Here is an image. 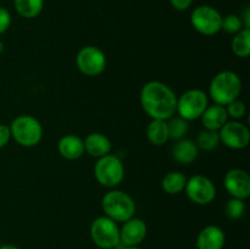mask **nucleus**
I'll list each match as a JSON object with an SVG mask.
<instances>
[{
  "mask_svg": "<svg viewBox=\"0 0 250 249\" xmlns=\"http://www.w3.org/2000/svg\"><path fill=\"white\" fill-rule=\"evenodd\" d=\"M220 142L225 146L233 150H241L248 146L250 142L249 128L242 122L227 121L219 131Z\"/></svg>",
  "mask_w": 250,
  "mask_h": 249,
  "instance_id": "nucleus-11",
  "label": "nucleus"
},
{
  "mask_svg": "<svg viewBox=\"0 0 250 249\" xmlns=\"http://www.w3.org/2000/svg\"><path fill=\"white\" fill-rule=\"evenodd\" d=\"M225 189L232 198L246 200L250 195V176L242 168H232L224 180Z\"/></svg>",
  "mask_w": 250,
  "mask_h": 249,
  "instance_id": "nucleus-12",
  "label": "nucleus"
},
{
  "mask_svg": "<svg viewBox=\"0 0 250 249\" xmlns=\"http://www.w3.org/2000/svg\"><path fill=\"white\" fill-rule=\"evenodd\" d=\"M76 65L84 76L95 77L104 72L106 67V56L98 46H83L76 56Z\"/></svg>",
  "mask_w": 250,
  "mask_h": 249,
  "instance_id": "nucleus-9",
  "label": "nucleus"
},
{
  "mask_svg": "<svg viewBox=\"0 0 250 249\" xmlns=\"http://www.w3.org/2000/svg\"><path fill=\"white\" fill-rule=\"evenodd\" d=\"M199 148L190 139H180L172 148V156L178 164L188 165L197 159Z\"/></svg>",
  "mask_w": 250,
  "mask_h": 249,
  "instance_id": "nucleus-18",
  "label": "nucleus"
},
{
  "mask_svg": "<svg viewBox=\"0 0 250 249\" xmlns=\"http://www.w3.org/2000/svg\"><path fill=\"white\" fill-rule=\"evenodd\" d=\"M90 238L100 249H114L120 244V228L117 222L107 216H98L89 228Z\"/></svg>",
  "mask_w": 250,
  "mask_h": 249,
  "instance_id": "nucleus-6",
  "label": "nucleus"
},
{
  "mask_svg": "<svg viewBox=\"0 0 250 249\" xmlns=\"http://www.w3.org/2000/svg\"><path fill=\"white\" fill-rule=\"evenodd\" d=\"M10 131L16 143L26 148L36 146L43 138V126L32 115H20L12 120Z\"/></svg>",
  "mask_w": 250,
  "mask_h": 249,
  "instance_id": "nucleus-4",
  "label": "nucleus"
},
{
  "mask_svg": "<svg viewBox=\"0 0 250 249\" xmlns=\"http://www.w3.org/2000/svg\"><path fill=\"white\" fill-rule=\"evenodd\" d=\"M58 150L66 160H77L84 154V143L76 134H66L59 141Z\"/></svg>",
  "mask_w": 250,
  "mask_h": 249,
  "instance_id": "nucleus-15",
  "label": "nucleus"
},
{
  "mask_svg": "<svg viewBox=\"0 0 250 249\" xmlns=\"http://www.w3.org/2000/svg\"><path fill=\"white\" fill-rule=\"evenodd\" d=\"M209 105V97L202 89H189L177 98L176 111L186 121L199 119Z\"/></svg>",
  "mask_w": 250,
  "mask_h": 249,
  "instance_id": "nucleus-7",
  "label": "nucleus"
},
{
  "mask_svg": "<svg viewBox=\"0 0 250 249\" xmlns=\"http://www.w3.org/2000/svg\"><path fill=\"white\" fill-rule=\"evenodd\" d=\"M14 6L20 16L34 19L43 11L44 0H14Z\"/></svg>",
  "mask_w": 250,
  "mask_h": 249,
  "instance_id": "nucleus-21",
  "label": "nucleus"
},
{
  "mask_svg": "<svg viewBox=\"0 0 250 249\" xmlns=\"http://www.w3.org/2000/svg\"><path fill=\"white\" fill-rule=\"evenodd\" d=\"M242 92L241 77L233 71H221L210 82L209 95L215 104L226 106L238 99Z\"/></svg>",
  "mask_w": 250,
  "mask_h": 249,
  "instance_id": "nucleus-2",
  "label": "nucleus"
},
{
  "mask_svg": "<svg viewBox=\"0 0 250 249\" xmlns=\"http://www.w3.org/2000/svg\"><path fill=\"white\" fill-rule=\"evenodd\" d=\"M146 232L148 227L146 222L133 216L125 221L120 228V243L127 247L139 246L146 237Z\"/></svg>",
  "mask_w": 250,
  "mask_h": 249,
  "instance_id": "nucleus-13",
  "label": "nucleus"
},
{
  "mask_svg": "<svg viewBox=\"0 0 250 249\" xmlns=\"http://www.w3.org/2000/svg\"><path fill=\"white\" fill-rule=\"evenodd\" d=\"M0 249H20L19 247L14 246V244H4V246H0Z\"/></svg>",
  "mask_w": 250,
  "mask_h": 249,
  "instance_id": "nucleus-31",
  "label": "nucleus"
},
{
  "mask_svg": "<svg viewBox=\"0 0 250 249\" xmlns=\"http://www.w3.org/2000/svg\"><path fill=\"white\" fill-rule=\"evenodd\" d=\"M225 107H226V111H227V115H229V117H232V119L237 120V121L243 119L244 115H246L247 112L246 104H244L242 100H238V99L231 102Z\"/></svg>",
  "mask_w": 250,
  "mask_h": 249,
  "instance_id": "nucleus-27",
  "label": "nucleus"
},
{
  "mask_svg": "<svg viewBox=\"0 0 250 249\" xmlns=\"http://www.w3.org/2000/svg\"><path fill=\"white\" fill-rule=\"evenodd\" d=\"M187 177L180 171H171L164 176L161 181V187L167 194H180L182 190H185Z\"/></svg>",
  "mask_w": 250,
  "mask_h": 249,
  "instance_id": "nucleus-20",
  "label": "nucleus"
},
{
  "mask_svg": "<svg viewBox=\"0 0 250 249\" xmlns=\"http://www.w3.org/2000/svg\"><path fill=\"white\" fill-rule=\"evenodd\" d=\"M200 117H202V124H204V128L211 129V131H220V128L229 121L226 107L219 104L208 105Z\"/></svg>",
  "mask_w": 250,
  "mask_h": 249,
  "instance_id": "nucleus-17",
  "label": "nucleus"
},
{
  "mask_svg": "<svg viewBox=\"0 0 250 249\" xmlns=\"http://www.w3.org/2000/svg\"><path fill=\"white\" fill-rule=\"evenodd\" d=\"M193 0H170V4L178 11H185L192 5Z\"/></svg>",
  "mask_w": 250,
  "mask_h": 249,
  "instance_id": "nucleus-30",
  "label": "nucleus"
},
{
  "mask_svg": "<svg viewBox=\"0 0 250 249\" xmlns=\"http://www.w3.org/2000/svg\"><path fill=\"white\" fill-rule=\"evenodd\" d=\"M141 105L151 120H165L175 115L177 97L175 92L160 81L146 83L141 90Z\"/></svg>",
  "mask_w": 250,
  "mask_h": 249,
  "instance_id": "nucleus-1",
  "label": "nucleus"
},
{
  "mask_svg": "<svg viewBox=\"0 0 250 249\" xmlns=\"http://www.w3.org/2000/svg\"><path fill=\"white\" fill-rule=\"evenodd\" d=\"M246 203L243 199H238V198H231L225 205L226 216L232 220H238L243 217V215L246 214Z\"/></svg>",
  "mask_w": 250,
  "mask_h": 249,
  "instance_id": "nucleus-25",
  "label": "nucleus"
},
{
  "mask_svg": "<svg viewBox=\"0 0 250 249\" xmlns=\"http://www.w3.org/2000/svg\"><path fill=\"white\" fill-rule=\"evenodd\" d=\"M186 194L198 205H208L216 197L215 183L204 175H194L186 183Z\"/></svg>",
  "mask_w": 250,
  "mask_h": 249,
  "instance_id": "nucleus-10",
  "label": "nucleus"
},
{
  "mask_svg": "<svg viewBox=\"0 0 250 249\" xmlns=\"http://www.w3.org/2000/svg\"><path fill=\"white\" fill-rule=\"evenodd\" d=\"M167 128H168V138L173 141H180L188 132V122L182 117H171L168 119Z\"/></svg>",
  "mask_w": 250,
  "mask_h": 249,
  "instance_id": "nucleus-24",
  "label": "nucleus"
},
{
  "mask_svg": "<svg viewBox=\"0 0 250 249\" xmlns=\"http://www.w3.org/2000/svg\"><path fill=\"white\" fill-rule=\"evenodd\" d=\"M11 26V14L4 6H0V36L4 34Z\"/></svg>",
  "mask_w": 250,
  "mask_h": 249,
  "instance_id": "nucleus-28",
  "label": "nucleus"
},
{
  "mask_svg": "<svg viewBox=\"0 0 250 249\" xmlns=\"http://www.w3.org/2000/svg\"><path fill=\"white\" fill-rule=\"evenodd\" d=\"M195 144L198 145V148L203 149L205 151L214 150L220 144L219 131H211V129L204 128L198 133Z\"/></svg>",
  "mask_w": 250,
  "mask_h": 249,
  "instance_id": "nucleus-23",
  "label": "nucleus"
},
{
  "mask_svg": "<svg viewBox=\"0 0 250 249\" xmlns=\"http://www.w3.org/2000/svg\"><path fill=\"white\" fill-rule=\"evenodd\" d=\"M243 28H244L243 20H242V17H239L238 15L229 14V15H226L225 17H222L221 29L226 32V33L236 34Z\"/></svg>",
  "mask_w": 250,
  "mask_h": 249,
  "instance_id": "nucleus-26",
  "label": "nucleus"
},
{
  "mask_svg": "<svg viewBox=\"0 0 250 249\" xmlns=\"http://www.w3.org/2000/svg\"><path fill=\"white\" fill-rule=\"evenodd\" d=\"M10 138H11L10 126H6V124H0V149L4 148V146L9 143Z\"/></svg>",
  "mask_w": 250,
  "mask_h": 249,
  "instance_id": "nucleus-29",
  "label": "nucleus"
},
{
  "mask_svg": "<svg viewBox=\"0 0 250 249\" xmlns=\"http://www.w3.org/2000/svg\"><path fill=\"white\" fill-rule=\"evenodd\" d=\"M4 50H5V44L2 43V41H0V55L4 53Z\"/></svg>",
  "mask_w": 250,
  "mask_h": 249,
  "instance_id": "nucleus-32",
  "label": "nucleus"
},
{
  "mask_svg": "<svg viewBox=\"0 0 250 249\" xmlns=\"http://www.w3.org/2000/svg\"><path fill=\"white\" fill-rule=\"evenodd\" d=\"M146 137L153 145H164L170 139L167 122L165 120H151L146 127Z\"/></svg>",
  "mask_w": 250,
  "mask_h": 249,
  "instance_id": "nucleus-19",
  "label": "nucleus"
},
{
  "mask_svg": "<svg viewBox=\"0 0 250 249\" xmlns=\"http://www.w3.org/2000/svg\"><path fill=\"white\" fill-rule=\"evenodd\" d=\"M226 242V234L221 227L209 225L199 232L197 237V249H222Z\"/></svg>",
  "mask_w": 250,
  "mask_h": 249,
  "instance_id": "nucleus-14",
  "label": "nucleus"
},
{
  "mask_svg": "<svg viewBox=\"0 0 250 249\" xmlns=\"http://www.w3.org/2000/svg\"><path fill=\"white\" fill-rule=\"evenodd\" d=\"M122 249H142V248H139L138 246H133V247H127V246H125Z\"/></svg>",
  "mask_w": 250,
  "mask_h": 249,
  "instance_id": "nucleus-33",
  "label": "nucleus"
},
{
  "mask_svg": "<svg viewBox=\"0 0 250 249\" xmlns=\"http://www.w3.org/2000/svg\"><path fill=\"white\" fill-rule=\"evenodd\" d=\"M83 143H84L85 153L89 154L93 158L98 159L110 154L112 148L110 139L105 134L99 133V132L88 134L84 141H83Z\"/></svg>",
  "mask_w": 250,
  "mask_h": 249,
  "instance_id": "nucleus-16",
  "label": "nucleus"
},
{
  "mask_svg": "<svg viewBox=\"0 0 250 249\" xmlns=\"http://www.w3.org/2000/svg\"><path fill=\"white\" fill-rule=\"evenodd\" d=\"M102 208L105 216L115 222H125L136 214V203L128 193L119 189H111L103 197Z\"/></svg>",
  "mask_w": 250,
  "mask_h": 249,
  "instance_id": "nucleus-3",
  "label": "nucleus"
},
{
  "mask_svg": "<svg viewBox=\"0 0 250 249\" xmlns=\"http://www.w3.org/2000/svg\"><path fill=\"white\" fill-rule=\"evenodd\" d=\"M231 49L238 58H248L250 54V28H243L234 34Z\"/></svg>",
  "mask_w": 250,
  "mask_h": 249,
  "instance_id": "nucleus-22",
  "label": "nucleus"
},
{
  "mask_svg": "<svg viewBox=\"0 0 250 249\" xmlns=\"http://www.w3.org/2000/svg\"><path fill=\"white\" fill-rule=\"evenodd\" d=\"M190 23L200 34L214 36L221 31L222 16L215 7L210 5H200L193 10Z\"/></svg>",
  "mask_w": 250,
  "mask_h": 249,
  "instance_id": "nucleus-8",
  "label": "nucleus"
},
{
  "mask_svg": "<svg viewBox=\"0 0 250 249\" xmlns=\"http://www.w3.org/2000/svg\"><path fill=\"white\" fill-rule=\"evenodd\" d=\"M94 176L98 183L107 188H115L125 177V167L119 156L107 154L98 159L94 165Z\"/></svg>",
  "mask_w": 250,
  "mask_h": 249,
  "instance_id": "nucleus-5",
  "label": "nucleus"
}]
</instances>
